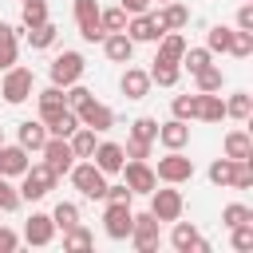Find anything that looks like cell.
Segmentation results:
<instances>
[{
  "mask_svg": "<svg viewBox=\"0 0 253 253\" xmlns=\"http://www.w3.org/2000/svg\"><path fill=\"white\" fill-rule=\"evenodd\" d=\"M221 150H225V158H233V162H253V138H249V130H245V126H233V130L225 134Z\"/></svg>",
  "mask_w": 253,
  "mask_h": 253,
  "instance_id": "2e32d148",
  "label": "cell"
},
{
  "mask_svg": "<svg viewBox=\"0 0 253 253\" xmlns=\"http://www.w3.org/2000/svg\"><path fill=\"white\" fill-rule=\"evenodd\" d=\"M130 225H134L130 202H107V210H103V229H107V237H111V241H126V237H130Z\"/></svg>",
  "mask_w": 253,
  "mask_h": 253,
  "instance_id": "5b68a950",
  "label": "cell"
},
{
  "mask_svg": "<svg viewBox=\"0 0 253 253\" xmlns=\"http://www.w3.org/2000/svg\"><path fill=\"white\" fill-rule=\"evenodd\" d=\"M40 154H43V166H47V170H55L59 178L75 166V150H71V142H67V138H59V134H47V142L40 146Z\"/></svg>",
  "mask_w": 253,
  "mask_h": 253,
  "instance_id": "ba28073f",
  "label": "cell"
},
{
  "mask_svg": "<svg viewBox=\"0 0 253 253\" xmlns=\"http://www.w3.org/2000/svg\"><path fill=\"white\" fill-rule=\"evenodd\" d=\"M229 233H233L229 241H233L237 253H249V249H253V221H241V225H233Z\"/></svg>",
  "mask_w": 253,
  "mask_h": 253,
  "instance_id": "ee69618b",
  "label": "cell"
},
{
  "mask_svg": "<svg viewBox=\"0 0 253 253\" xmlns=\"http://www.w3.org/2000/svg\"><path fill=\"white\" fill-rule=\"evenodd\" d=\"M130 138L154 142V138H158V119H150V115H138V119L130 123Z\"/></svg>",
  "mask_w": 253,
  "mask_h": 253,
  "instance_id": "ab89813d",
  "label": "cell"
},
{
  "mask_svg": "<svg viewBox=\"0 0 253 253\" xmlns=\"http://www.w3.org/2000/svg\"><path fill=\"white\" fill-rule=\"evenodd\" d=\"M16 142H20L28 154H40V146L47 142V126H43L40 119H24V123L16 126Z\"/></svg>",
  "mask_w": 253,
  "mask_h": 253,
  "instance_id": "d6986e66",
  "label": "cell"
},
{
  "mask_svg": "<svg viewBox=\"0 0 253 253\" xmlns=\"http://www.w3.org/2000/svg\"><path fill=\"white\" fill-rule=\"evenodd\" d=\"M198 119L202 123H221L225 119V99L217 91H198Z\"/></svg>",
  "mask_w": 253,
  "mask_h": 253,
  "instance_id": "d4e9b609",
  "label": "cell"
},
{
  "mask_svg": "<svg viewBox=\"0 0 253 253\" xmlns=\"http://www.w3.org/2000/svg\"><path fill=\"white\" fill-rule=\"evenodd\" d=\"M158 4H170V0H158Z\"/></svg>",
  "mask_w": 253,
  "mask_h": 253,
  "instance_id": "9f6ffc18",
  "label": "cell"
},
{
  "mask_svg": "<svg viewBox=\"0 0 253 253\" xmlns=\"http://www.w3.org/2000/svg\"><path fill=\"white\" fill-rule=\"evenodd\" d=\"M67 142H71L75 158H91V154H95V142H99V138H95V130H91V126H75V130L67 134Z\"/></svg>",
  "mask_w": 253,
  "mask_h": 253,
  "instance_id": "83f0119b",
  "label": "cell"
},
{
  "mask_svg": "<svg viewBox=\"0 0 253 253\" xmlns=\"http://www.w3.org/2000/svg\"><path fill=\"white\" fill-rule=\"evenodd\" d=\"M95 245V233L79 221V225H71V229H63V249H71V253H83V249H91Z\"/></svg>",
  "mask_w": 253,
  "mask_h": 253,
  "instance_id": "f1b7e54d",
  "label": "cell"
},
{
  "mask_svg": "<svg viewBox=\"0 0 253 253\" xmlns=\"http://www.w3.org/2000/svg\"><path fill=\"white\" fill-rule=\"evenodd\" d=\"M99 28L103 32H123L126 28V12L123 8H99Z\"/></svg>",
  "mask_w": 253,
  "mask_h": 253,
  "instance_id": "60d3db41",
  "label": "cell"
},
{
  "mask_svg": "<svg viewBox=\"0 0 253 253\" xmlns=\"http://www.w3.org/2000/svg\"><path fill=\"white\" fill-rule=\"evenodd\" d=\"M233 190H249L253 186V166L249 162H237V170H233V182H229Z\"/></svg>",
  "mask_w": 253,
  "mask_h": 253,
  "instance_id": "681fc988",
  "label": "cell"
},
{
  "mask_svg": "<svg viewBox=\"0 0 253 253\" xmlns=\"http://www.w3.org/2000/svg\"><path fill=\"white\" fill-rule=\"evenodd\" d=\"M134 43H154L158 36H162V28H158V16L154 12H138V16H126V28H123Z\"/></svg>",
  "mask_w": 253,
  "mask_h": 253,
  "instance_id": "5bb4252c",
  "label": "cell"
},
{
  "mask_svg": "<svg viewBox=\"0 0 253 253\" xmlns=\"http://www.w3.org/2000/svg\"><path fill=\"white\" fill-rule=\"evenodd\" d=\"M51 221H55V229H71V225H79V206H75V202H59V206L51 210Z\"/></svg>",
  "mask_w": 253,
  "mask_h": 253,
  "instance_id": "74e56055",
  "label": "cell"
},
{
  "mask_svg": "<svg viewBox=\"0 0 253 253\" xmlns=\"http://www.w3.org/2000/svg\"><path fill=\"white\" fill-rule=\"evenodd\" d=\"M103 55H107L111 63H130L134 40H130L126 32H107V36H103Z\"/></svg>",
  "mask_w": 253,
  "mask_h": 253,
  "instance_id": "ac0fdd59",
  "label": "cell"
},
{
  "mask_svg": "<svg viewBox=\"0 0 253 253\" xmlns=\"http://www.w3.org/2000/svg\"><path fill=\"white\" fill-rule=\"evenodd\" d=\"M170 111H174V119H182V123L198 119V95H174Z\"/></svg>",
  "mask_w": 253,
  "mask_h": 253,
  "instance_id": "f35d334b",
  "label": "cell"
},
{
  "mask_svg": "<svg viewBox=\"0 0 253 253\" xmlns=\"http://www.w3.org/2000/svg\"><path fill=\"white\" fill-rule=\"evenodd\" d=\"M91 162H95L103 174H119V170H123V162H126V154H123V146H119V142H95Z\"/></svg>",
  "mask_w": 253,
  "mask_h": 253,
  "instance_id": "ffe728a7",
  "label": "cell"
},
{
  "mask_svg": "<svg viewBox=\"0 0 253 253\" xmlns=\"http://www.w3.org/2000/svg\"><path fill=\"white\" fill-rule=\"evenodd\" d=\"M55 36H59V28H55L51 20H43L40 28H28V43H32L36 51H43V47H51V43H55Z\"/></svg>",
  "mask_w": 253,
  "mask_h": 253,
  "instance_id": "1f68e13d",
  "label": "cell"
},
{
  "mask_svg": "<svg viewBox=\"0 0 253 253\" xmlns=\"http://www.w3.org/2000/svg\"><path fill=\"white\" fill-rule=\"evenodd\" d=\"M150 146H154V142H142V138H126L123 154H126V158H138V162H146V158H150Z\"/></svg>",
  "mask_w": 253,
  "mask_h": 253,
  "instance_id": "c3c4849f",
  "label": "cell"
},
{
  "mask_svg": "<svg viewBox=\"0 0 253 253\" xmlns=\"http://www.w3.org/2000/svg\"><path fill=\"white\" fill-rule=\"evenodd\" d=\"M75 115H79V126H91L95 134H103V130H111V126H115V111H111L107 103H99L95 95H91Z\"/></svg>",
  "mask_w": 253,
  "mask_h": 253,
  "instance_id": "7c38bea8",
  "label": "cell"
},
{
  "mask_svg": "<svg viewBox=\"0 0 253 253\" xmlns=\"http://www.w3.org/2000/svg\"><path fill=\"white\" fill-rule=\"evenodd\" d=\"M87 99H91V91H87L83 83H71V87H63V103H67L71 111H79V107H83Z\"/></svg>",
  "mask_w": 253,
  "mask_h": 253,
  "instance_id": "7dc6e473",
  "label": "cell"
},
{
  "mask_svg": "<svg viewBox=\"0 0 253 253\" xmlns=\"http://www.w3.org/2000/svg\"><path fill=\"white\" fill-rule=\"evenodd\" d=\"M241 221H253V210H249V206L233 202V206L221 210V225H225V229H233V225H241Z\"/></svg>",
  "mask_w": 253,
  "mask_h": 253,
  "instance_id": "7bdbcfd3",
  "label": "cell"
},
{
  "mask_svg": "<svg viewBox=\"0 0 253 253\" xmlns=\"http://www.w3.org/2000/svg\"><path fill=\"white\" fill-rule=\"evenodd\" d=\"M229 43H233V28H225V24H213L210 32H206V47H210V55H225L229 51Z\"/></svg>",
  "mask_w": 253,
  "mask_h": 253,
  "instance_id": "4dcf8cb0",
  "label": "cell"
},
{
  "mask_svg": "<svg viewBox=\"0 0 253 253\" xmlns=\"http://www.w3.org/2000/svg\"><path fill=\"white\" fill-rule=\"evenodd\" d=\"M134 194H130V186L126 182H115V186H107L103 190V202H130Z\"/></svg>",
  "mask_w": 253,
  "mask_h": 253,
  "instance_id": "f907efd6",
  "label": "cell"
},
{
  "mask_svg": "<svg viewBox=\"0 0 253 253\" xmlns=\"http://www.w3.org/2000/svg\"><path fill=\"white\" fill-rule=\"evenodd\" d=\"M206 63H213V55H210V47H186L182 51V59H178V67H186L190 75H198Z\"/></svg>",
  "mask_w": 253,
  "mask_h": 253,
  "instance_id": "d6a6232c",
  "label": "cell"
},
{
  "mask_svg": "<svg viewBox=\"0 0 253 253\" xmlns=\"http://www.w3.org/2000/svg\"><path fill=\"white\" fill-rule=\"evenodd\" d=\"M75 24L87 43H103L107 32L99 28V0H75Z\"/></svg>",
  "mask_w": 253,
  "mask_h": 253,
  "instance_id": "8fae6325",
  "label": "cell"
},
{
  "mask_svg": "<svg viewBox=\"0 0 253 253\" xmlns=\"http://www.w3.org/2000/svg\"><path fill=\"white\" fill-rule=\"evenodd\" d=\"M43 126H47V134H59V138H67V134L79 126V115H75L71 107H63V111H59L51 123H43Z\"/></svg>",
  "mask_w": 253,
  "mask_h": 253,
  "instance_id": "e575fe53",
  "label": "cell"
},
{
  "mask_svg": "<svg viewBox=\"0 0 253 253\" xmlns=\"http://www.w3.org/2000/svg\"><path fill=\"white\" fill-rule=\"evenodd\" d=\"M233 170H237L233 158H213V162H210V182H213V186H229V182H233Z\"/></svg>",
  "mask_w": 253,
  "mask_h": 253,
  "instance_id": "8d00e7d4",
  "label": "cell"
},
{
  "mask_svg": "<svg viewBox=\"0 0 253 253\" xmlns=\"http://www.w3.org/2000/svg\"><path fill=\"white\" fill-rule=\"evenodd\" d=\"M20 241H28V245H51V241H55V221H51V213H32Z\"/></svg>",
  "mask_w": 253,
  "mask_h": 253,
  "instance_id": "9a60e30c",
  "label": "cell"
},
{
  "mask_svg": "<svg viewBox=\"0 0 253 253\" xmlns=\"http://www.w3.org/2000/svg\"><path fill=\"white\" fill-rule=\"evenodd\" d=\"M32 91H36V75H32V67L12 63V67L4 71V79H0V95H4V99L16 107V103L32 99Z\"/></svg>",
  "mask_w": 253,
  "mask_h": 253,
  "instance_id": "3957f363",
  "label": "cell"
},
{
  "mask_svg": "<svg viewBox=\"0 0 253 253\" xmlns=\"http://www.w3.org/2000/svg\"><path fill=\"white\" fill-rule=\"evenodd\" d=\"M182 210H186V202H182V190H174L170 182H166V190H150V213L158 217V221H178L182 217Z\"/></svg>",
  "mask_w": 253,
  "mask_h": 253,
  "instance_id": "9c48e42d",
  "label": "cell"
},
{
  "mask_svg": "<svg viewBox=\"0 0 253 253\" xmlns=\"http://www.w3.org/2000/svg\"><path fill=\"white\" fill-rule=\"evenodd\" d=\"M16 245H20V233L8 229V225H0V253H12Z\"/></svg>",
  "mask_w": 253,
  "mask_h": 253,
  "instance_id": "f5cc1de1",
  "label": "cell"
},
{
  "mask_svg": "<svg viewBox=\"0 0 253 253\" xmlns=\"http://www.w3.org/2000/svg\"><path fill=\"white\" fill-rule=\"evenodd\" d=\"M154 43H158V55H154V59H166V63H178V59H182V51H186L182 32H162Z\"/></svg>",
  "mask_w": 253,
  "mask_h": 253,
  "instance_id": "484cf974",
  "label": "cell"
},
{
  "mask_svg": "<svg viewBox=\"0 0 253 253\" xmlns=\"http://www.w3.org/2000/svg\"><path fill=\"white\" fill-rule=\"evenodd\" d=\"M20 20H24V32H28V28H40V24L47 20V0H24Z\"/></svg>",
  "mask_w": 253,
  "mask_h": 253,
  "instance_id": "d590c367",
  "label": "cell"
},
{
  "mask_svg": "<svg viewBox=\"0 0 253 253\" xmlns=\"http://www.w3.org/2000/svg\"><path fill=\"white\" fill-rule=\"evenodd\" d=\"M253 115V99L245 95V91H237V95H229L225 99V119H237V123H245Z\"/></svg>",
  "mask_w": 253,
  "mask_h": 253,
  "instance_id": "836d02e7",
  "label": "cell"
},
{
  "mask_svg": "<svg viewBox=\"0 0 253 253\" xmlns=\"http://www.w3.org/2000/svg\"><path fill=\"white\" fill-rule=\"evenodd\" d=\"M237 32H253V0H241V8H237Z\"/></svg>",
  "mask_w": 253,
  "mask_h": 253,
  "instance_id": "816d5d0a",
  "label": "cell"
},
{
  "mask_svg": "<svg viewBox=\"0 0 253 253\" xmlns=\"http://www.w3.org/2000/svg\"><path fill=\"white\" fill-rule=\"evenodd\" d=\"M55 182H59V174L47 170L43 162L28 166V170L20 174V202H40V198H47V194L55 190Z\"/></svg>",
  "mask_w": 253,
  "mask_h": 253,
  "instance_id": "7a4b0ae2",
  "label": "cell"
},
{
  "mask_svg": "<svg viewBox=\"0 0 253 253\" xmlns=\"http://www.w3.org/2000/svg\"><path fill=\"white\" fill-rule=\"evenodd\" d=\"M12 210H20V190L8 178H0V213H12Z\"/></svg>",
  "mask_w": 253,
  "mask_h": 253,
  "instance_id": "f6af8a7d",
  "label": "cell"
},
{
  "mask_svg": "<svg viewBox=\"0 0 253 253\" xmlns=\"http://www.w3.org/2000/svg\"><path fill=\"white\" fill-rule=\"evenodd\" d=\"M158 225H162V221H158L150 210H146V213H134V225H130V237H126V241H130L138 253H154V249H158V241H162Z\"/></svg>",
  "mask_w": 253,
  "mask_h": 253,
  "instance_id": "8992f818",
  "label": "cell"
},
{
  "mask_svg": "<svg viewBox=\"0 0 253 253\" xmlns=\"http://www.w3.org/2000/svg\"><path fill=\"white\" fill-rule=\"evenodd\" d=\"M154 142H162L166 150H182V146L190 142V123H182V119L158 123V138H154Z\"/></svg>",
  "mask_w": 253,
  "mask_h": 253,
  "instance_id": "44dd1931",
  "label": "cell"
},
{
  "mask_svg": "<svg viewBox=\"0 0 253 253\" xmlns=\"http://www.w3.org/2000/svg\"><path fill=\"white\" fill-rule=\"evenodd\" d=\"M20 55V40H16V28L12 24H0V71H8Z\"/></svg>",
  "mask_w": 253,
  "mask_h": 253,
  "instance_id": "4316f807",
  "label": "cell"
},
{
  "mask_svg": "<svg viewBox=\"0 0 253 253\" xmlns=\"http://www.w3.org/2000/svg\"><path fill=\"white\" fill-rule=\"evenodd\" d=\"M146 75H150V83H158V87H174L178 75H182V67H178V63H166V59H154Z\"/></svg>",
  "mask_w": 253,
  "mask_h": 253,
  "instance_id": "f546056e",
  "label": "cell"
},
{
  "mask_svg": "<svg viewBox=\"0 0 253 253\" xmlns=\"http://www.w3.org/2000/svg\"><path fill=\"white\" fill-rule=\"evenodd\" d=\"M36 103H40V123H51L67 103H63V87H43V91H36Z\"/></svg>",
  "mask_w": 253,
  "mask_h": 253,
  "instance_id": "cb8c5ba5",
  "label": "cell"
},
{
  "mask_svg": "<svg viewBox=\"0 0 253 253\" xmlns=\"http://www.w3.org/2000/svg\"><path fill=\"white\" fill-rule=\"evenodd\" d=\"M0 146H4V130H0Z\"/></svg>",
  "mask_w": 253,
  "mask_h": 253,
  "instance_id": "11a10c76",
  "label": "cell"
},
{
  "mask_svg": "<svg viewBox=\"0 0 253 253\" xmlns=\"http://www.w3.org/2000/svg\"><path fill=\"white\" fill-rule=\"evenodd\" d=\"M150 4H154V0H119V8H123L126 16H138V12H150Z\"/></svg>",
  "mask_w": 253,
  "mask_h": 253,
  "instance_id": "db71d44e",
  "label": "cell"
},
{
  "mask_svg": "<svg viewBox=\"0 0 253 253\" xmlns=\"http://www.w3.org/2000/svg\"><path fill=\"white\" fill-rule=\"evenodd\" d=\"M229 55H237V59H249V55H253V32H233Z\"/></svg>",
  "mask_w": 253,
  "mask_h": 253,
  "instance_id": "bcb514c9",
  "label": "cell"
},
{
  "mask_svg": "<svg viewBox=\"0 0 253 253\" xmlns=\"http://www.w3.org/2000/svg\"><path fill=\"white\" fill-rule=\"evenodd\" d=\"M170 245H174L178 253H210V241L198 233L194 221H174V229H170Z\"/></svg>",
  "mask_w": 253,
  "mask_h": 253,
  "instance_id": "4fadbf2b",
  "label": "cell"
},
{
  "mask_svg": "<svg viewBox=\"0 0 253 253\" xmlns=\"http://www.w3.org/2000/svg\"><path fill=\"white\" fill-rule=\"evenodd\" d=\"M67 178H71V186H75L83 198H91V202H99L103 190H107V174H103L91 158H75V166L67 170Z\"/></svg>",
  "mask_w": 253,
  "mask_h": 253,
  "instance_id": "6da1fadb",
  "label": "cell"
},
{
  "mask_svg": "<svg viewBox=\"0 0 253 253\" xmlns=\"http://www.w3.org/2000/svg\"><path fill=\"white\" fill-rule=\"evenodd\" d=\"M154 16H158V28H162V32H182V28L190 24V8H186V4H178V0L162 4Z\"/></svg>",
  "mask_w": 253,
  "mask_h": 253,
  "instance_id": "7402d4cb",
  "label": "cell"
},
{
  "mask_svg": "<svg viewBox=\"0 0 253 253\" xmlns=\"http://www.w3.org/2000/svg\"><path fill=\"white\" fill-rule=\"evenodd\" d=\"M158 182H170V186H182V182H190L194 178V158H186L182 150H166L162 158H158Z\"/></svg>",
  "mask_w": 253,
  "mask_h": 253,
  "instance_id": "277c9868",
  "label": "cell"
},
{
  "mask_svg": "<svg viewBox=\"0 0 253 253\" xmlns=\"http://www.w3.org/2000/svg\"><path fill=\"white\" fill-rule=\"evenodd\" d=\"M194 83H198V91H221V67L206 63V67L194 75Z\"/></svg>",
  "mask_w": 253,
  "mask_h": 253,
  "instance_id": "b9f144b4",
  "label": "cell"
},
{
  "mask_svg": "<svg viewBox=\"0 0 253 253\" xmlns=\"http://www.w3.org/2000/svg\"><path fill=\"white\" fill-rule=\"evenodd\" d=\"M123 182L130 186V194H150L154 186H158V174H154V166L150 162H138V158H130V162H123Z\"/></svg>",
  "mask_w": 253,
  "mask_h": 253,
  "instance_id": "30bf717a",
  "label": "cell"
},
{
  "mask_svg": "<svg viewBox=\"0 0 253 253\" xmlns=\"http://www.w3.org/2000/svg\"><path fill=\"white\" fill-rule=\"evenodd\" d=\"M119 87H123V95H126V99H146L154 83H150V75H146L142 67H126V71H123V79H119Z\"/></svg>",
  "mask_w": 253,
  "mask_h": 253,
  "instance_id": "603a6c76",
  "label": "cell"
},
{
  "mask_svg": "<svg viewBox=\"0 0 253 253\" xmlns=\"http://www.w3.org/2000/svg\"><path fill=\"white\" fill-rule=\"evenodd\" d=\"M32 166V158H28V150L16 142V146H0V178H20L24 170Z\"/></svg>",
  "mask_w": 253,
  "mask_h": 253,
  "instance_id": "e0dca14e",
  "label": "cell"
},
{
  "mask_svg": "<svg viewBox=\"0 0 253 253\" xmlns=\"http://www.w3.org/2000/svg\"><path fill=\"white\" fill-rule=\"evenodd\" d=\"M83 55L79 51H59L55 59H51V67H47V75H51V83L55 87H71V83H79L83 79Z\"/></svg>",
  "mask_w": 253,
  "mask_h": 253,
  "instance_id": "52a82bcc",
  "label": "cell"
}]
</instances>
